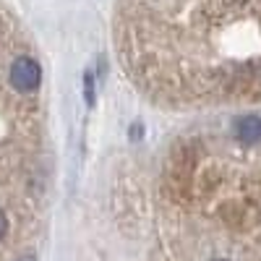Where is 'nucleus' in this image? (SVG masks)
<instances>
[{"instance_id":"f257e3e1","label":"nucleus","mask_w":261,"mask_h":261,"mask_svg":"<svg viewBox=\"0 0 261 261\" xmlns=\"http://www.w3.org/2000/svg\"><path fill=\"white\" fill-rule=\"evenodd\" d=\"M118 63L160 107L261 102V0H118Z\"/></svg>"},{"instance_id":"f03ea898","label":"nucleus","mask_w":261,"mask_h":261,"mask_svg":"<svg viewBox=\"0 0 261 261\" xmlns=\"http://www.w3.org/2000/svg\"><path fill=\"white\" fill-rule=\"evenodd\" d=\"M151 217L170 261H261V115L172 139L151 178Z\"/></svg>"},{"instance_id":"7ed1b4c3","label":"nucleus","mask_w":261,"mask_h":261,"mask_svg":"<svg viewBox=\"0 0 261 261\" xmlns=\"http://www.w3.org/2000/svg\"><path fill=\"white\" fill-rule=\"evenodd\" d=\"M53 146L45 65L0 3V261H34L47 227Z\"/></svg>"}]
</instances>
